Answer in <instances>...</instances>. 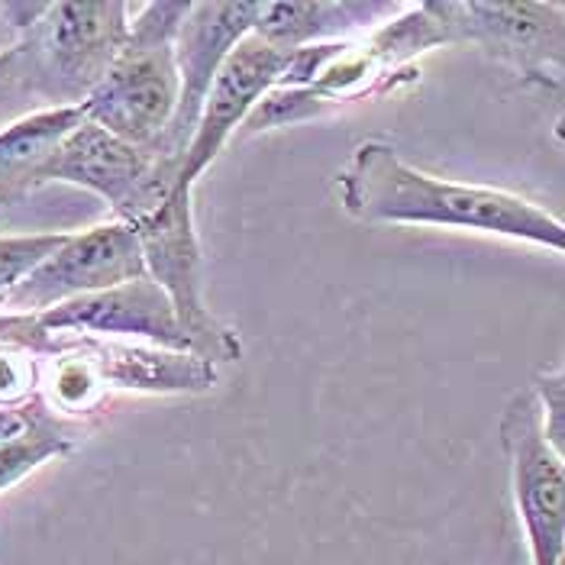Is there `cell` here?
Listing matches in <instances>:
<instances>
[{
	"label": "cell",
	"instance_id": "1",
	"mask_svg": "<svg viewBox=\"0 0 565 565\" xmlns=\"http://www.w3.org/2000/svg\"><path fill=\"white\" fill-rule=\"evenodd\" d=\"M337 198L349 217L382 226L472 230L565 253L563 220L521 194L459 184L420 172L397 156L392 142L365 139L337 172Z\"/></svg>",
	"mask_w": 565,
	"mask_h": 565
},
{
	"label": "cell",
	"instance_id": "2",
	"mask_svg": "<svg viewBox=\"0 0 565 565\" xmlns=\"http://www.w3.org/2000/svg\"><path fill=\"white\" fill-rule=\"evenodd\" d=\"M188 3H139L130 10V36L107 75L82 100L87 124L130 142L156 149L178 107L174 36Z\"/></svg>",
	"mask_w": 565,
	"mask_h": 565
},
{
	"label": "cell",
	"instance_id": "3",
	"mask_svg": "<svg viewBox=\"0 0 565 565\" xmlns=\"http://www.w3.org/2000/svg\"><path fill=\"white\" fill-rule=\"evenodd\" d=\"M191 198V191H172L156 214L132 226V233L142 249L146 278L156 281L172 301L191 352L211 365H230L243 355V343L211 313L204 298V256L194 230Z\"/></svg>",
	"mask_w": 565,
	"mask_h": 565
},
{
	"label": "cell",
	"instance_id": "4",
	"mask_svg": "<svg viewBox=\"0 0 565 565\" xmlns=\"http://www.w3.org/2000/svg\"><path fill=\"white\" fill-rule=\"evenodd\" d=\"M55 181L97 194L120 223L136 226L169 201L178 166L82 120L33 174V191Z\"/></svg>",
	"mask_w": 565,
	"mask_h": 565
},
{
	"label": "cell",
	"instance_id": "5",
	"mask_svg": "<svg viewBox=\"0 0 565 565\" xmlns=\"http://www.w3.org/2000/svg\"><path fill=\"white\" fill-rule=\"evenodd\" d=\"M130 3H45L23 33L45 107H82L130 36Z\"/></svg>",
	"mask_w": 565,
	"mask_h": 565
},
{
	"label": "cell",
	"instance_id": "6",
	"mask_svg": "<svg viewBox=\"0 0 565 565\" xmlns=\"http://www.w3.org/2000/svg\"><path fill=\"white\" fill-rule=\"evenodd\" d=\"M501 449L511 469L518 521L526 536L530 565H563L565 559V469L563 456L543 434L533 392L511 394L504 404Z\"/></svg>",
	"mask_w": 565,
	"mask_h": 565
},
{
	"label": "cell",
	"instance_id": "7",
	"mask_svg": "<svg viewBox=\"0 0 565 565\" xmlns=\"http://www.w3.org/2000/svg\"><path fill=\"white\" fill-rule=\"evenodd\" d=\"M136 278H146V262L132 226L120 220L100 223L85 233H65L58 249H52L0 301V313L40 317L65 301L87 298Z\"/></svg>",
	"mask_w": 565,
	"mask_h": 565
},
{
	"label": "cell",
	"instance_id": "8",
	"mask_svg": "<svg viewBox=\"0 0 565 565\" xmlns=\"http://www.w3.org/2000/svg\"><path fill=\"white\" fill-rule=\"evenodd\" d=\"M443 43L481 45L521 68L526 78L550 85L546 72H563V3H430Z\"/></svg>",
	"mask_w": 565,
	"mask_h": 565
},
{
	"label": "cell",
	"instance_id": "9",
	"mask_svg": "<svg viewBox=\"0 0 565 565\" xmlns=\"http://www.w3.org/2000/svg\"><path fill=\"white\" fill-rule=\"evenodd\" d=\"M256 7L259 3H188V13L174 36L178 107L172 124L152 149L159 159L181 166V156L194 136L204 100L226 55L253 33Z\"/></svg>",
	"mask_w": 565,
	"mask_h": 565
},
{
	"label": "cell",
	"instance_id": "10",
	"mask_svg": "<svg viewBox=\"0 0 565 565\" xmlns=\"http://www.w3.org/2000/svg\"><path fill=\"white\" fill-rule=\"evenodd\" d=\"M281 72H285V52L262 43L256 33H249L243 43L236 45L223 68L217 72L211 94L204 100L201 120L194 127V136L181 156L178 166V184L174 191H191L198 178L211 169V162L220 156V149L230 142V136L236 127H243L249 120V114L256 110L262 97L268 90L281 85Z\"/></svg>",
	"mask_w": 565,
	"mask_h": 565
},
{
	"label": "cell",
	"instance_id": "11",
	"mask_svg": "<svg viewBox=\"0 0 565 565\" xmlns=\"http://www.w3.org/2000/svg\"><path fill=\"white\" fill-rule=\"evenodd\" d=\"M40 323L49 333L94 337V340H114V343L132 340V343L169 349V352H191L188 333L178 323L172 301L149 278H136L127 285L87 295V298L65 301L40 313Z\"/></svg>",
	"mask_w": 565,
	"mask_h": 565
},
{
	"label": "cell",
	"instance_id": "12",
	"mask_svg": "<svg viewBox=\"0 0 565 565\" xmlns=\"http://www.w3.org/2000/svg\"><path fill=\"white\" fill-rule=\"evenodd\" d=\"M75 349L85 355L100 385L146 394H201L217 385V365L191 352L142 347V343H114L94 337H72Z\"/></svg>",
	"mask_w": 565,
	"mask_h": 565
},
{
	"label": "cell",
	"instance_id": "13",
	"mask_svg": "<svg viewBox=\"0 0 565 565\" xmlns=\"http://www.w3.org/2000/svg\"><path fill=\"white\" fill-rule=\"evenodd\" d=\"M392 10L394 7H382V3H327V0L271 3L265 0L256 7L253 33L278 52H295L305 45L340 43L349 30H359L372 17H382Z\"/></svg>",
	"mask_w": 565,
	"mask_h": 565
},
{
	"label": "cell",
	"instance_id": "14",
	"mask_svg": "<svg viewBox=\"0 0 565 565\" xmlns=\"http://www.w3.org/2000/svg\"><path fill=\"white\" fill-rule=\"evenodd\" d=\"M82 120V107H49L0 130V217L33 194V174Z\"/></svg>",
	"mask_w": 565,
	"mask_h": 565
},
{
	"label": "cell",
	"instance_id": "15",
	"mask_svg": "<svg viewBox=\"0 0 565 565\" xmlns=\"http://www.w3.org/2000/svg\"><path fill=\"white\" fill-rule=\"evenodd\" d=\"M36 110H49V107L43 100L33 49L20 36V43L0 49V130Z\"/></svg>",
	"mask_w": 565,
	"mask_h": 565
},
{
	"label": "cell",
	"instance_id": "16",
	"mask_svg": "<svg viewBox=\"0 0 565 565\" xmlns=\"http://www.w3.org/2000/svg\"><path fill=\"white\" fill-rule=\"evenodd\" d=\"M65 233H23V236H0V301L40 265L58 249Z\"/></svg>",
	"mask_w": 565,
	"mask_h": 565
},
{
	"label": "cell",
	"instance_id": "17",
	"mask_svg": "<svg viewBox=\"0 0 565 565\" xmlns=\"http://www.w3.org/2000/svg\"><path fill=\"white\" fill-rule=\"evenodd\" d=\"M533 401L540 407V420H543V434L550 439V446L565 459V372L563 365L553 372H540L533 379Z\"/></svg>",
	"mask_w": 565,
	"mask_h": 565
}]
</instances>
